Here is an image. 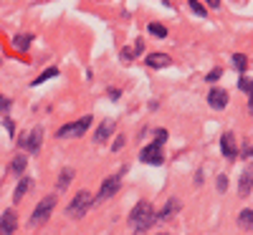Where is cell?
Masks as SVG:
<instances>
[{"label": "cell", "instance_id": "cell-26", "mask_svg": "<svg viewBox=\"0 0 253 235\" xmlns=\"http://www.w3.org/2000/svg\"><path fill=\"white\" fill-rule=\"evenodd\" d=\"M3 126H5L8 137H10V139H15V121H13V117H3Z\"/></svg>", "mask_w": 253, "mask_h": 235}, {"label": "cell", "instance_id": "cell-34", "mask_svg": "<svg viewBox=\"0 0 253 235\" xmlns=\"http://www.w3.org/2000/svg\"><path fill=\"white\" fill-rule=\"evenodd\" d=\"M243 157H246V159H251V164H253V144H251V147H248V144L243 147Z\"/></svg>", "mask_w": 253, "mask_h": 235}, {"label": "cell", "instance_id": "cell-23", "mask_svg": "<svg viewBox=\"0 0 253 235\" xmlns=\"http://www.w3.org/2000/svg\"><path fill=\"white\" fill-rule=\"evenodd\" d=\"M147 33L155 36V38H160V40H165V38H167V28H165V26H160V23H150V26H147Z\"/></svg>", "mask_w": 253, "mask_h": 235}, {"label": "cell", "instance_id": "cell-37", "mask_svg": "<svg viewBox=\"0 0 253 235\" xmlns=\"http://www.w3.org/2000/svg\"><path fill=\"white\" fill-rule=\"evenodd\" d=\"M248 112L253 114V96H248Z\"/></svg>", "mask_w": 253, "mask_h": 235}, {"label": "cell", "instance_id": "cell-13", "mask_svg": "<svg viewBox=\"0 0 253 235\" xmlns=\"http://www.w3.org/2000/svg\"><path fill=\"white\" fill-rule=\"evenodd\" d=\"M144 66L147 69H155V71H160V69H170L172 66V58L167 56V53H147L144 56Z\"/></svg>", "mask_w": 253, "mask_h": 235}, {"label": "cell", "instance_id": "cell-5", "mask_svg": "<svg viewBox=\"0 0 253 235\" xmlns=\"http://www.w3.org/2000/svg\"><path fill=\"white\" fill-rule=\"evenodd\" d=\"M56 195H46V197H41L38 202H36V207H33V212H31V218H28V225L31 228H38V225H43V223H48L51 220V215H53V210H56Z\"/></svg>", "mask_w": 253, "mask_h": 235}, {"label": "cell", "instance_id": "cell-17", "mask_svg": "<svg viewBox=\"0 0 253 235\" xmlns=\"http://www.w3.org/2000/svg\"><path fill=\"white\" fill-rule=\"evenodd\" d=\"M58 76H61V71H58L56 66H48L46 71H41V74L31 81V86L36 89V86H41V83H46V81H51V78H58Z\"/></svg>", "mask_w": 253, "mask_h": 235}, {"label": "cell", "instance_id": "cell-8", "mask_svg": "<svg viewBox=\"0 0 253 235\" xmlns=\"http://www.w3.org/2000/svg\"><path fill=\"white\" fill-rule=\"evenodd\" d=\"M220 155L228 159V162H233L238 157V142H236V134L233 132H225L220 137Z\"/></svg>", "mask_w": 253, "mask_h": 235}, {"label": "cell", "instance_id": "cell-6", "mask_svg": "<svg viewBox=\"0 0 253 235\" xmlns=\"http://www.w3.org/2000/svg\"><path fill=\"white\" fill-rule=\"evenodd\" d=\"M15 144H18L20 152H26L28 157L31 155H38L41 147H43V129H41V126H33L28 134H20V139Z\"/></svg>", "mask_w": 253, "mask_h": 235}, {"label": "cell", "instance_id": "cell-27", "mask_svg": "<svg viewBox=\"0 0 253 235\" xmlns=\"http://www.w3.org/2000/svg\"><path fill=\"white\" fill-rule=\"evenodd\" d=\"M119 58H122V63H132L137 56H134V51H132V48H126V46H124V48L119 51Z\"/></svg>", "mask_w": 253, "mask_h": 235}, {"label": "cell", "instance_id": "cell-12", "mask_svg": "<svg viewBox=\"0 0 253 235\" xmlns=\"http://www.w3.org/2000/svg\"><path fill=\"white\" fill-rule=\"evenodd\" d=\"M114 132H117V121H114V119H104V121L96 126V132H94V142H96V144H107Z\"/></svg>", "mask_w": 253, "mask_h": 235}, {"label": "cell", "instance_id": "cell-4", "mask_svg": "<svg viewBox=\"0 0 253 235\" xmlns=\"http://www.w3.org/2000/svg\"><path fill=\"white\" fill-rule=\"evenodd\" d=\"M124 172H126V164L119 169V172H114V175H109V177H104L101 180V187H99V192L94 195V205H101V202H107V200H112L117 192L122 190V177H124Z\"/></svg>", "mask_w": 253, "mask_h": 235}, {"label": "cell", "instance_id": "cell-19", "mask_svg": "<svg viewBox=\"0 0 253 235\" xmlns=\"http://www.w3.org/2000/svg\"><path fill=\"white\" fill-rule=\"evenodd\" d=\"M74 175H76V172H74L71 167L61 169V175H58V180H56V190H58V192H63V190H66V187L74 182Z\"/></svg>", "mask_w": 253, "mask_h": 235}, {"label": "cell", "instance_id": "cell-30", "mask_svg": "<svg viewBox=\"0 0 253 235\" xmlns=\"http://www.w3.org/2000/svg\"><path fill=\"white\" fill-rule=\"evenodd\" d=\"M124 144H126V137H124V134H119V137L114 139V144H112V152H122Z\"/></svg>", "mask_w": 253, "mask_h": 235}, {"label": "cell", "instance_id": "cell-35", "mask_svg": "<svg viewBox=\"0 0 253 235\" xmlns=\"http://www.w3.org/2000/svg\"><path fill=\"white\" fill-rule=\"evenodd\" d=\"M203 3H205L208 8H213V10H218V8H220V0H203Z\"/></svg>", "mask_w": 253, "mask_h": 235}, {"label": "cell", "instance_id": "cell-29", "mask_svg": "<svg viewBox=\"0 0 253 235\" xmlns=\"http://www.w3.org/2000/svg\"><path fill=\"white\" fill-rule=\"evenodd\" d=\"M132 51H134V56H144V38H134Z\"/></svg>", "mask_w": 253, "mask_h": 235}, {"label": "cell", "instance_id": "cell-24", "mask_svg": "<svg viewBox=\"0 0 253 235\" xmlns=\"http://www.w3.org/2000/svg\"><path fill=\"white\" fill-rule=\"evenodd\" d=\"M238 89H241L243 94L253 96V78H248V76H243V74H241V78H238Z\"/></svg>", "mask_w": 253, "mask_h": 235}, {"label": "cell", "instance_id": "cell-36", "mask_svg": "<svg viewBox=\"0 0 253 235\" xmlns=\"http://www.w3.org/2000/svg\"><path fill=\"white\" fill-rule=\"evenodd\" d=\"M203 180H205V175H203V169H198V172H195V185L200 187V185H203Z\"/></svg>", "mask_w": 253, "mask_h": 235}, {"label": "cell", "instance_id": "cell-3", "mask_svg": "<svg viewBox=\"0 0 253 235\" xmlns=\"http://www.w3.org/2000/svg\"><path fill=\"white\" fill-rule=\"evenodd\" d=\"M94 207V195L89 190H79L76 195L71 197V202L66 205V215L71 220H81V218H86V212Z\"/></svg>", "mask_w": 253, "mask_h": 235}, {"label": "cell", "instance_id": "cell-2", "mask_svg": "<svg viewBox=\"0 0 253 235\" xmlns=\"http://www.w3.org/2000/svg\"><path fill=\"white\" fill-rule=\"evenodd\" d=\"M91 124H94V117L91 114L79 117L76 121H66L63 126H58V129H56V139H79V137H84V134L91 129Z\"/></svg>", "mask_w": 253, "mask_h": 235}, {"label": "cell", "instance_id": "cell-20", "mask_svg": "<svg viewBox=\"0 0 253 235\" xmlns=\"http://www.w3.org/2000/svg\"><path fill=\"white\" fill-rule=\"evenodd\" d=\"M238 225H241V230L253 233V210H251V207H243V210L238 212Z\"/></svg>", "mask_w": 253, "mask_h": 235}, {"label": "cell", "instance_id": "cell-21", "mask_svg": "<svg viewBox=\"0 0 253 235\" xmlns=\"http://www.w3.org/2000/svg\"><path fill=\"white\" fill-rule=\"evenodd\" d=\"M230 63H233L236 71L246 74V69H248V56H246V53H233V56H230Z\"/></svg>", "mask_w": 253, "mask_h": 235}, {"label": "cell", "instance_id": "cell-7", "mask_svg": "<svg viewBox=\"0 0 253 235\" xmlns=\"http://www.w3.org/2000/svg\"><path fill=\"white\" fill-rule=\"evenodd\" d=\"M162 142H157V139H152L147 147H142V152H139V162H144V164H152V167H160V164H165V152H162Z\"/></svg>", "mask_w": 253, "mask_h": 235}, {"label": "cell", "instance_id": "cell-10", "mask_svg": "<svg viewBox=\"0 0 253 235\" xmlns=\"http://www.w3.org/2000/svg\"><path fill=\"white\" fill-rule=\"evenodd\" d=\"M180 207H182V202L177 200V197H170L165 202V207L162 210H157V215H155V225H162V223H167L172 215H177L180 212Z\"/></svg>", "mask_w": 253, "mask_h": 235}, {"label": "cell", "instance_id": "cell-14", "mask_svg": "<svg viewBox=\"0 0 253 235\" xmlns=\"http://www.w3.org/2000/svg\"><path fill=\"white\" fill-rule=\"evenodd\" d=\"M33 40H36L33 33H18V36L10 38V46H13V51H18V53H28L31 46H33Z\"/></svg>", "mask_w": 253, "mask_h": 235}, {"label": "cell", "instance_id": "cell-33", "mask_svg": "<svg viewBox=\"0 0 253 235\" xmlns=\"http://www.w3.org/2000/svg\"><path fill=\"white\" fill-rule=\"evenodd\" d=\"M107 96H109L112 101H119V99H122V91H119L117 86H109V89H107Z\"/></svg>", "mask_w": 253, "mask_h": 235}, {"label": "cell", "instance_id": "cell-22", "mask_svg": "<svg viewBox=\"0 0 253 235\" xmlns=\"http://www.w3.org/2000/svg\"><path fill=\"white\" fill-rule=\"evenodd\" d=\"M187 8L193 10L198 18H205L208 15V5L203 3V0H187Z\"/></svg>", "mask_w": 253, "mask_h": 235}, {"label": "cell", "instance_id": "cell-16", "mask_svg": "<svg viewBox=\"0 0 253 235\" xmlns=\"http://www.w3.org/2000/svg\"><path fill=\"white\" fill-rule=\"evenodd\" d=\"M26 167H28V155H26V152H20V155H15V157L10 159V172L18 175V177H23Z\"/></svg>", "mask_w": 253, "mask_h": 235}, {"label": "cell", "instance_id": "cell-25", "mask_svg": "<svg viewBox=\"0 0 253 235\" xmlns=\"http://www.w3.org/2000/svg\"><path fill=\"white\" fill-rule=\"evenodd\" d=\"M13 109V99L0 94V117H8V112Z\"/></svg>", "mask_w": 253, "mask_h": 235}, {"label": "cell", "instance_id": "cell-11", "mask_svg": "<svg viewBox=\"0 0 253 235\" xmlns=\"http://www.w3.org/2000/svg\"><path fill=\"white\" fill-rule=\"evenodd\" d=\"M15 230H18V212L8 207L0 215V235H15Z\"/></svg>", "mask_w": 253, "mask_h": 235}, {"label": "cell", "instance_id": "cell-31", "mask_svg": "<svg viewBox=\"0 0 253 235\" xmlns=\"http://www.w3.org/2000/svg\"><path fill=\"white\" fill-rule=\"evenodd\" d=\"M152 134H155V139H157V142H162V144L167 142V137H170V134H167V129H162V126H157V129H155Z\"/></svg>", "mask_w": 253, "mask_h": 235}, {"label": "cell", "instance_id": "cell-28", "mask_svg": "<svg viewBox=\"0 0 253 235\" xmlns=\"http://www.w3.org/2000/svg\"><path fill=\"white\" fill-rule=\"evenodd\" d=\"M220 76H223V69H220V66H215L213 71H210V74L205 76V81H208V83H215V81H218Z\"/></svg>", "mask_w": 253, "mask_h": 235}, {"label": "cell", "instance_id": "cell-38", "mask_svg": "<svg viewBox=\"0 0 253 235\" xmlns=\"http://www.w3.org/2000/svg\"><path fill=\"white\" fill-rule=\"evenodd\" d=\"M134 235H142V233H134Z\"/></svg>", "mask_w": 253, "mask_h": 235}, {"label": "cell", "instance_id": "cell-1", "mask_svg": "<svg viewBox=\"0 0 253 235\" xmlns=\"http://www.w3.org/2000/svg\"><path fill=\"white\" fill-rule=\"evenodd\" d=\"M155 215H157V210L152 207V202L139 200L129 212V225L134 228V233H147V228L155 225Z\"/></svg>", "mask_w": 253, "mask_h": 235}, {"label": "cell", "instance_id": "cell-18", "mask_svg": "<svg viewBox=\"0 0 253 235\" xmlns=\"http://www.w3.org/2000/svg\"><path fill=\"white\" fill-rule=\"evenodd\" d=\"M253 190V169H248V172L241 175V182H238V195L241 197H248Z\"/></svg>", "mask_w": 253, "mask_h": 235}, {"label": "cell", "instance_id": "cell-9", "mask_svg": "<svg viewBox=\"0 0 253 235\" xmlns=\"http://www.w3.org/2000/svg\"><path fill=\"white\" fill-rule=\"evenodd\" d=\"M228 101H230V96H228V91L220 89V86H213V89L208 91V106H210V109L223 112L225 106H228Z\"/></svg>", "mask_w": 253, "mask_h": 235}, {"label": "cell", "instance_id": "cell-32", "mask_svg": "<svg viewBox=\"0 0 253 235\" xmlns=\"http://www.w3.org/2000/svg\"><path fill=\"white\" fill-rule=\"evenodd\" d=\"M215 187H218V192H225V190H228V177H225V175H218Z\"/></svg>", "mask_w": 253, "mask_h": 235}, {"label": "cell", "instance_id": "cell-15", "mask_svg": "<svg viewBox=\"0 0 253 235\" xmlns=\"http://www.w3.org/2000/svg\"><path fill=\"white\" fill-rule=\"evenodd\" d=\"M31 187H33V180L31 177H20L18 180V185H15V190H13V205H20V200H23L28 192H31Z\"/></svg>", "mask_w": 253, "mask_h": 235}]
</instances>
